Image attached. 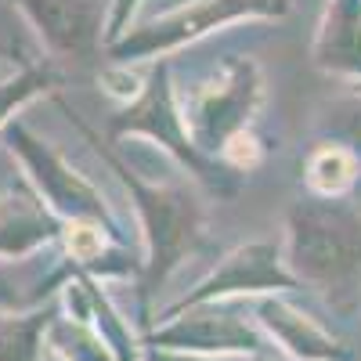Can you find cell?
Segmentation results:
<instances>
[{
	"label": "cell",
	"mask_w": 361,
	"mask_h": 361,
	"mask_svg": "<svg viewBox=\"0 0 361 361\" xmlns=\"http://www.w3.org/2000/svg\"><path fill=\"white\" fill-rule=\"evenodd\" d=\"M58 109L69 116V123L94 145V152L109 163V170L116 173V180L127 188L137 221H141V235H145V260H141V304L148 307V300L159 293V286L173 275V267L185 260L188 253H195L199 238H202V202L188 185H152L145 180L137 170H130L127 159H119L116 145L109 137H102V130H94L80 112H73V105L54 94Z\"/></svg>",
	"instance_id": "cell-1"
},
{
	"label": "cell",
	"mask_w": 361,
	"mask_h": 361,
	"mask_svg": "<svg viewBox=\"0 0 361 361\" xmlns=\"http://www.w3.org/2000/svg\"><path fill=\"white\" fill-rule=\"evenodd\" d=\"M286 267L296 282L347 304L361 282V217L340 199L307 195L286 214Z\"/></svg>",
	"instance_id": "cell-2"
},
{
	"label": "cell",
	"mask_w": 361,
	"mask_h": 361,
	"mask_svg": "<svg viewBox=\"0 0 361 361\" xmlns=\"http://www.w3.org/2000/svg\"><path fill=\"white\" fill-rule=\"evenodd\" d=\"M148 137L156 141L159 148L185 166L199 185L217 195V199H231L238 188H243V173L231 170L228 163H221L217 156H206L202 148L195 145L192 130H188V119H185V109H180V94L173 87V76H170V62L159 58L148 73V80L137 87V94L109 116L105 123V137L112 145H119L123 137Z\"/></svg>",
	"instance_id": "cell-3"
},
{
	"label": "cell",
	"mask_w": 361,
	"mask_h": 361,
	"mask_svg": "<svg viewBox=\"0 0 361 361\" xmlns=\"http://www.w3.org/2000/svg\"><path fill=\"white\" fill-rule=\"evenodd\" d=\"M286 11H289V0H188V4L116 37L105 47V58H112L116 66L159 62V58L209 37L214 29L246 22V18H282Z\"/></svg>",
	"instance_id": "cell-4"
},
{
	"label": "cell",
	"mask_w": 361,
	"mask_h": 361,
	"mask_svg": "<svg viewBox=\"0 0 361 361\" xmlns=\"http://www.w3.org/2000/svg\"><path fill=\"white\" fill-rule=\"evenodd\" d=\"M264 102V76L253 58H224V66L180 102L188 130L206 156H221L228 137L246 130Z\"/></svg>",
	"instance_id": "cell-5"
},
{
	"label": "cell",
	"mask_w": 361,
	"mask_h": 361,
	"mask_svg": "<svg viewBox=\"0 0 361 361\" xmlns=\"http://www.w3.org/2000/svg\"><path fill=\"white\" fill-rule=\"evenodd\" d=\"M0 134H4L8 148L18 156V163L25 170V180L40 192V199L54 209L58 217L62 221H94V224L109 228L112 238H119V221L109 209L105 195L90 185L83 173H76L54 145L40 141L18 116Z\"/></svg>",
	"instance_id": "cell-6"
},
{
	"label": "cell",
	"mask_w": 361,
	"mask_h": 361,
	"mask_svg": "<svg viewBox=\"0 0 361 361\" xmlns=\"http://www.w3.org/2000/svg\"><path fill=\"white\" fill-rule=\"evenodd\" d=\"M54 62L98 66L109 47L105 0H15Z\"/></svg>",
	"instance_id": "cell-7"
},
{
	"label": "cell",
	"mask_w": 361,
	"mask_h": 361,
	"mask_svg": "<svg viewBox=\"0 0 361 361\" xmlns=\"http://www.w3.org/2000/svg\"><path fill=\"white\" fill-rule=\"evenodd\" d=\"M296 286L300 282L289 275V267L282 260V246L271 243V238H260V243H246V246L231 250L185 300H177L166 311V318L185 307H195V304H214V300H224V296L282 293V289H296Z\"/></svg>",
	"instance_id": "cell-8"
},
{
	"label": "cell",
	"mask_w": 361,
	"mask_h": 361,
	"mask_svg": "<svg viewBox=\"0 0 361 361\" xmlns=\"http://www.w3.org/2000/svg\"><path fill=\"white\" fill-rule=\"evenodd\" d=\"M185 318H173L170 325L156 329L148 343L166 347V350H217V354H231V350H246V354H260L264 350V336L257 329L238 318L231 307H224L221 300L214 304H195L185 307ZM180 314V311H177Z\"/></svg>",
	"instance_id": "cell-9"
},
{
	"label": "cell",
	"mask_w": 361,
	"mask_h": 361,
	"mask_svg": "<svg viewBox=\"0 0 361 361\" xmlns=\"http://www.w3.org/2000/svg\"><path fill=\"white\" fill-rule=\"evenodd\" d=\"M66 221L40 199V192L22 177L0 192V257L25 260L37 250L62 238Z\"/></svg>",
	"instance_id": "cell-10"
},
{
	"label": "cell",
	"mask_w": 361,
	"mask_h": 361,
	"mask_svg": "<svg viewBox=\"0 0 361 361\" xmlns=\"http://www.w3.org/2000/svg\"><path fill=\"white\" fill-rule=\"evenodd\" d=\"M311 58L322 73L361 80V0H329Z\"/></svg>",
	"instance_id": "cell-11"
},
{
	"label": "cell",
	"mask_w": 361,
	"mask_h": 361,
	"mask_svg": "<svg viewBox=\"0 0 361 361\" xmlns=\"http://www.w3.org/2000/svg\"><path fill=\"white\" fill-rule=\"evenodd\" d=\"M257 322L296 361H336V357H343V347L329 336L314 318H307L304 311H296L293 304H286L279 296L257 300Z\"/></svg>",
	"instance_id": "cell-12"
},
{
	"label": "cell",
	"mask_w": 361,
	"mask_h": 361,
	"mask_svg": "<svg viewBox=\"0 0 361 361\" xmlns=\"http://www.w3.org/2000/svg\"><path fill=\"white\" fill-rule=\"evenodd\" d=\"M69 275H76V264L73 260L58 264V267L47 271V275H40L37 253L25 257L18 267L15 264L11 267L0 264V311H29V307H37L51 289L66 286Z\"/></svg>",
	"instance_id": "cell-13"
},
{
	"label": "cell",
	"mask_w": 361,
	"mask_h": 361,
	"mask_svg": "<svg viewBox=\"0 0 361 361\" xmlns=\"http://www.w3.org/2000/svg\"><path fill=\"white\" fill-rule=\"evenodd\" d=\"M357 173H361L357 156L336 141H325V145L311 148V156L304 163L307 192L322 195V199H340L343 192H350L357 185Z\"/></svg>",
	"instance_id": "cell-14"
},
{
	"label": "cell",
	"mask_w": 361,
	"mask_h": 361,
	"mask_svg": "<svg viewBox=\"0 0 361 361\" xmlns=\"http://www.w3.org/2000/svg\"><path fill=\"white\" fill-rule=\"evenodd\" d=\"M58 87H62V69H58L54 58H47V62H22L18 73L0 80V130L11 123L22 105L44 94H58Z\"/></svg>",
	"instance_id": "cell-15"
},
{
	"label": "cell",
	"mask_w": 361,
	"mask_h": 361,
	"mask_svg": "<svg viewBox=\"0 0 361 361\" xmlns=\"http://www.w3.org/2000/svg\"><path fill=\"white\" fill-rule=\"evenodd\" d=\"M54 307L33 311L29 318H0V361H37L40 336L54 322Z\"/></svg>",
	"instance_id": "cell-16"
},
{
	"label": "cell",
	"mask_w": 361,
	"mask_h": 361,
	"mask_svg": "<svg viewBox=\"0 0 361 361\" xmlns=\"http://www.w3.org/2000/svg\"><path fill=\"white\" fill-rule=\"evenodd\" d=\"M51 347L66 361H116V354L105 347V340L76 318H54L51 322Z\"/></svg>",
	"instance_id": "cell-17"
},
{
	"label": "cell",
	"mask_w": 361,
	"mask_h": 361,
	"mask_svg": "<svg viewBox=\"0 0 361 361\" xmlns=\"http://www.w3.org/2000/svg\"><path fill=\"white\" fill-rule=\"evenodd\" d=\"M318 130L325 137H333L336 145L350 148L361 163V90L347 98H336L333 105L325 109V116L318 119Z\"/></svg>",
	"instance_id": "cell-18"
},
{
	"label": "cell",
	"mask_w": 361,
	"mask_h": 361,
	"mask_svg": "<svg viewBox=\"0 0 361 361\" xmlns=\"http://www.w3.org/2000/svg\"><path fill=\"white\" fill-rule=\"evenodd\" d=\"M217 159H221V163H228V166H231V170H238V173L257 170V166H260V159H264V148H260V137L253 134V127H246V130H238L235 137H228Z\"/></svg>",
	"instance_id": "cell-19"
},
{
	"label": "cell",
	"mask_w": 361,
	"mask_h": 361,
	"mask_svg": "<svg viewBox=\"0 0 361 361\" xmlns=\"http://www.w3.org/2000/svg\"><path fill=\"white\" fill-rule=\"evenodd\" d=\"M137 4H141V0H116V4H112V11H109V44L130 29V15L137 11Z\"/></svg>",
	"instance_id": "cell-20"
},
{
	"label": "cell",
	"mask_w": 361,
	"mask_h": 361,
	"mask_svg": "<svg viewBox=\"0 0 361 361\" xmlns=\"http://www.w3.org/2000/svg\"><path fill=\"white\" fill-rule=\"evenodd\" d=\"M148 361H195V357H188L185 350H152Z\"/></svg>",
	"instance_id": "cell-21"
},
{
	"label": "cell",
	"mask_w": 361,
	"mask_h": 361,
	"mask_svg": "<svg viewBox=\"0 0 361 361\" xmlns=\"http://www.w3.org/2000/svg\"><path fill=\"white\" fill-rule=\"evenodd\" d=\"M0 80H4V76H0Z\"/></svg>",
	"instance_id": "cell-22"
}]
</instances>
